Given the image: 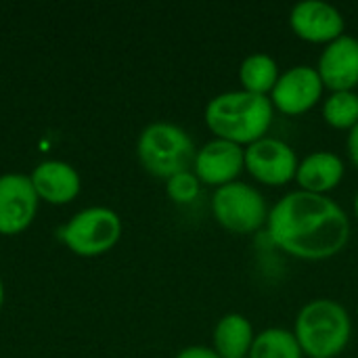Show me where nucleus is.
Returning <instances> with one entry per match:
<instances>
[{"label":"nucleus","instance_id":"nucleus-1","mask_svg":"<svg viewBox=\"0 0 358 358\" xmlns=\"http://www.w3.org/2000/svg\"><path fill=\"white\" fill-rule=\"evenodd\" d=\"M352 224L346 210L329 195L289 191L268 212L264 235L283 254L321 262L344 252Z\"/></svg>","mask_w":358,"mask_h":358},{"label":"nucleus","instance_id":"nucleus-2","mask_svg":"<svg viewBox=\"0 0 358 358\" xmlns=\"http://www.w3.org/2000/svg\"><path fill=\"white\" fill-rule=\"evenodd\" d=\"M275 107L268 96L248 90H227L212 96L203 111V122L214 138L248 147L268 136L275 122Z\"/></svg>","mask_w":358,"mask_h":358},{"label":"nucleus","instance_id":"nucleus-3","mask_svg":"<svg viewBox=\"0 0 358 358\" xmlns=\"http://www.w3.org/2000/svg\"><path fill=\"white\" fill-rule=\"evenodd\" d=\"M292 331L306 358H336L350 344L352 319L342 302L315 298L298 310Z\"/></svg>","mask_w":358,"mask_h":358},{"label":"nucleus","instance_id":"nucleus-4","mask_svg":"<svg viewBox=\"0 0 358 358\" xmlns=\"http://www.w3.org/2000/svg\"><path fill=\"white\" fill-rule=\"evenodd\" d=\"M197 147L189 132L172 122H153L143 128L136 141V155L141 166L157 176L168 180L178 172L193 168Z\"/></svg>","mask_w":358,"mask_h":358},{"label":"nucleus","instance_id":"nucleus-5","mask_svg":"<svg viewBox=\"0 0 358 358\" xmlns=\"http://www.w3.org/2000/svg\"><path fill=\"white\" fill-rule=\"evenodd\" d=\"M210 210L218 227L233 235H254L264 231L271 212L258 187L243 180L214 189Z\"/></svg>","mask_w":358,"mask_h":358},{"label":"nucleus","instance_id":"nucleus-6","mask_svg":"<svg viewBox=\"0 0 358 358\" xmlns=\"http://www.w3.org/2000/svg\"><path fill=\"white\" fill-rule=\"evenodd\" d=\"M61 241L69 252L82 258H96L111 252L122 237L120 216L101 206L78 212L61 231Z\"/></svg>","mask_w":358,"mask_h":358},{"label":"nucleus","instance_id":"nucleus-7","mask_svg":"<svg viewBox=\"0 0 358 358\" xmlns=\"http://www.w3.org/2000/svg\"><path fill=\"white\" fill-rule=\"evenodd\" d=\"M300 157L296 149L277 136H264L245 147V172L264 187H285L296 182Z\"/></svg>","mask_w":358,"mask_h":358},{"label":"nucleus","instance_id":"nucleus-8","mask_svg":"<svg viewBox=\"0 0 358 358\" xmlns=\"http://www.w3.org/2000/svg\"><path fill=\"white\" fill-rule=\"evenodd\" d=\"M273 107L281 115L298 117L313 111L325 99V86L317 71L310 65H294L281 71L273 92L268 94Z\"/></svg>","mask_w":358,"mask_h":358},{"label":"nucleus","instance_id":"nucleus-9","mask_svg":"<svg viewBox=\"0 0 358 358\" xmlns=\"http://www.w3.org/2000/svg\"><path fill=\"white\" fill-rule=\"evenodd\" d=\"M191 170L201 185L220 189L245 172V149L222 138H210L197 149Z\"/></svg>","mask_w":358,"mask_h":358},{"label":"nucleus","instance_id":"nucleus-10","mask_svg":"<svg viewBox=\"0 0 358 358\" xmlns=\"http://www.w3.org/2000/svg\"><path fill=\"white\" fill-rule=\"evenodd\" d=\"M292 31L308 42L327 46L346 34V19L338 6L325 0H302L289 10Z\"/></svg>","mask_w":358,"mask_h":358},{"label":"nucleus","instance_id":"nucleus-11","mask_svg":"<svg viewBox=\"0 0 358 358\" xmlns=\"http://www.w3.org/2000/svg\"><path fill=\"white\" fill-rule=\"evenodd\" d=\"M38 195L25 174L0 176V235H19L36 218Z\"/></svg>","mask_w":358,"mask_h":358},{"label":"nucleus","instance_id":"nucleus-12","mask_svg":"<svg viewBox=\"0 0 358 358\" xmlns=\"http://www.w3.org/2000/svg\"><path fill=\"white\" fill-rule=\"evenodd\" d=\"M317 71L325 90H357L358 86V38L344 34L338 40L323 46Z\"/></svg>","mask_w":358,"mask_h":358},{"label":"nucleus","instance_id":"nucleus-13","mask_svg":"<svg viewBox=\"0 0 358 358\" xmlns=\"http://www.w3.org/2000/svg\"><path fill=\"white\" fill-rule=\"evenodd\" d=\"M40 201L50 206H65L80 195L82 178L73 166L59 159H46L29 174Z\"/></svg>","mask_w":358,"mask_h":358},{"label":"nucleus","instance_id":"nucleus-14","mask_svg":"<svg viewBox=\"0 0 358 358\" xmlns=\"http://www.w3.org/2000/svg\"><path fill=\"white\" fill-rule=\"evenodd\" d=\"M346 176L344 159L334 151H313L300 159L296 172V185L300 191L315 195H329Z\"/></svg>","mask_w":358,"mask_h":358},{"label":"nucleus","instance_id":"nucleus-15","mask_svg":"<svg viewBox=\"0 0 358 358\" xmlns=\"http://www.w3.org/2000/svg\"><path fill=\"white\" fill-rule=\"evenodd\" d=\"M254 340L256 329L241 313L220 317L212 331V348L220 358H248Z\"/></svg>","mask_w":358,"mask_h":358},{"label":"nucleus","instance_id":"nucleus-16","mask_svg":"<svg viewBox=\"0 0 358 358\" xmlns=\"http://www.w3.org/2000/svg\"><path fill=\"white\" fill-rule=\"evenodd\" d=\"M239 84L241 90L268 96L281 76L277 59L268 52H252L239 63Z\"/></svg>","mask_w":358,"mask_h":358},{"label":"nucleus","instance_id":"nucleus-17","mask_svg":"<svg viewBox=\"0 0 358 358\" xmlns=\"http://www.w3.org/2000/svg\"><path fill=\"white\" fill-rule=\"evenodd\" d=\"M248 358H304V352L292 329L266 327L256 334Z\"/></svg>","mask_w":358,"mask_h":358},{"label":"nucleus","instance_id":"nucleus-18","mask_svg":"<svg viewBox=\"0 0 358 358\" xmlns=\"http://www.w3.org/2000/svg\"><path fill=\"white\" fill-rule=\"evenodd\" d=\"M321 115L329 128L350 132L358 124L357 90H340L325 94L321 103Z\"/></svg>","mask_w":358,"mask_h":358},{"label":"nucleus","instance_id":"nucleus-19","mask_svg":"<svg viewBox=\"0 0 358 358\" xmlns=\"http://www.w3.org/2000/svg\"><path fill=\"white\" fill-rule=\"evenodd\" d=\"M201 187L203 185L199 182L195 172L187 170V172H178L166 180V195L170 201H174L178 206H189L199 197Z\"/></svg>","mask_w":358,"mask_h":358},{"label":"nucleus","instance_id":"nucleus-20","mask_svg":"<svg viewBox=\"0 0 358 358\" xmlns=\"http://www.w3.org/2000/svg\"><path fill=\"white\" fill-rule=\"evenodd\" d=\"M174 358H220L210 346H187Z\"/></svg>","mask_w":358,"mask_h":358},{"label":"nucleus","instance_id":"nucleus-21","mask_svg":"<svg viewBox=\"0 0 358 358\" xmlns=\"http://www.w3.org/2000/svg\"><path fill=\"white\" fill-rule=\"evenodd\" d=\"M346 153L350 164L358 170V124L346 134Z\"/></svg>","mask_w":358,"mask_h":358},{"label":"nucleus","instance_id":"nucleus-22","mask_svg":"<svg viewBox=\"0 0 358 358\" xmlns=\"http://www.w3.org/2000/svg\"><path fill=\"white\" fill-rule=\"evenodd\" d=\"M352 212H355V218H357L358 222V191L357 195H355V201H352Z\"/></svg>","mask_w":358,"mask_h":358},{"label":"nucleus","instance_id":"nucleus-23","mask_svg":"<svg viewBox=\"0 0 358 358\" xmlns=\"http://www.w3.org/2000/svg\"><path fill=\"white\" fill-rule=\"evenodd\" d=\"M4 304V285H2V279H0V308Z\"/></svg>","mask_w":358,"mask_h":358},{"label":"nucleus","instance_id":"nucleus-24","mask_svg":"<svg viewBox=\"0 0 358 358\" xmlns=\"http://www.w3.org/2000/svg\"><path fill=\"white\" fill-rule=\"evenodd\" d=\"M357 94H358V86H357Z\"/></svg>","mask_w":358,"mask_h":358},{"label":"nucleus","instance_id":"nucleus-25","mask_svg":"<svg viewBox=\"0 0 358 358\" xmlns=\"http://www.w3.org/2000/svg\"><path fill=\"white\" fill-rule=\"evenodd\" d=\"M310 358H313V357H310Z\"/></svg>","mask_w":358,"mask_h":358}]
</instances>
